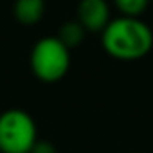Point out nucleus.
Instances as JSON below:
<instances>
[{
	"label": "nucleus",
	"mask_w": 153,
	"mask_h": 153,
	"mask_svg": "<svg viewBox=\"0 0 153 153\" xmlns=\"http://www.w3.org/2000/svg\"><path fill=\"white\" fill-rule=\"evenodd\" d=\"M103 51L119 61H135L153 49V31L140 18H112L101 33Z\"/></svg>",
	"instance_id": "f257e3e1"
},
{
	"label": "nucleus",
	"mask_w": 153,
	"mask_h": 153,
	"mask_svg": "<svg viewBox=\"0 0 153 153\" xmlns=\"http://www.w3.org/2000/svg\"><path fill=\"white\" fill-rule=\"evenodd\" d=\"M31 153H56V148H54L51 142H47V140H38V142L33 146Z\"/></svg>",
	"instance_id": "6e6552de"
},
{
	"label": "nucleus",
	"mask_w": 153,
	"mask_h": 153,
	"mask_svg": "<svg viewBox=\"0 0 153 153\" xmlns=\"http://www.w3.org/2000/svg\"><path fill=\"white\" fill-rule=\"evenodd\" d=\"M36 142L38 130L27 112L9 108L0 114V153H31Z\"/></svg>",
	"instance_id": "7ed1b4c3"
},
{
	"label": "nucleus",
	"mask_w": 153,
	"mask_h": 153,
	"mask_svg": "<svg viewBox=\"0 0 153 153\" xmlns=\"http://www.w3.org/2000/svg\"><path fill=\"white\" fill-rule=\"evenodd\" d=\"M13 13L22 25H36L45 15V0H16Z\"/></svg>",
	"instance_id": "39448f33"
},
{
	"label": "nucleus",
	"mask_w": 153,
	"mask_h": 153,
	"mask_svg": "<svg viewBox=\"0 0 153 153\" xmlns=\"http://www.w3.org/2000/svg\"><path fill=\"white\" fill-rule=\"evenodd\" d=\"M85 29L81 27V24L78 20H74V22H65L61 27H59V33H58V38L68 47H78L83 40H85Z\"/></svg>",
	"instance_id": "423d86ee"
},
{
	"label": "nucleus",
	"mask_w": 153,
	"mask_h": 153,
	"mask_svg": "<svg viewBox=\"0 0 153 153\" xmlns=\"http://www.w3.org/2000/svg\"><path fill=\"white\" fill-rule=\"evenodd\" d=\"M114 7L121 13V16L130 18H140V15L146 11L149 0H112Z\"/></svg>",
	"instance_id": "0eeeda50"
},
{
	"label": "nucleus",
	"mask_w": 153,
	"mask_h": 153,
	"mask_svg": "<svg viewBox=\"0 0 153 153\" xmlns=\"http://www.w3.org/2000/svg\"><path fill=\"white\" fill-rule=\"evenodd\" d=\"M29 63L40 81L56 83L65 78L70 68V49L58 36H45L34 43Z\"/></svg>",
	"instance_id": "f03ea898"
},
{
	"label": "nucleus",
	"mask_w": 153,
	"mask_h": 153,
	"mask_svg": "<svg viewBox=\"0 0 153 153\" xmlns=\"http://www.w3.org/2000/svg\"><path fill=\"white\" fill-rule=\"evenodd\" d=\"M76 15H78L76 20L88 33H103L112 20L106 0H79Z\"/></svg>",
	"instance_id": "20e7f679"
}]
</instances>
